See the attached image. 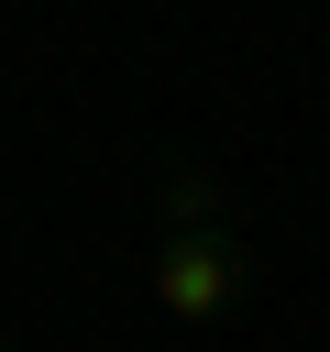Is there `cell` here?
Wrapping results in <instances>:
<instances>
[{"label": "cell", "instance_id": "1", "mask_svg": "<svg viewBox=\"0 0 330 352\" xmlns=\"http://www.w3.org/2000/svg\"><path fill=\"white\" fill-rule=\"evenodd\" d=\"M154 308L176 330H220L242 297H253V242L231 220H187V231H154V264H143Z\"/></svg>", "mask_w": 330, "mask_h": 352}, {"label": "cell", "instance_id": "2", "mask_svg": "<svg viewBox=\"0 0 330 352\" xmlns=\"http://www.w3.org/2000/svg\"><path fill=\"white\" fill-rule=\"evenodd\" d=\"M154 209H165V231H187V220H231V209H220V187H209L198 165H165V187H154Z\"/></svg>", "mask_w": 330, "mask_h": 352}, {"label": "cell", "instance_id": "3", "mask_svg": "<svg viewBox=\"0 0 330 352\" xmlns=\"http://www.w3.org/2000/svg\"><path fill=\"white\" fill-rule=\"evenodd\" d=\"M0 352H11V341H0Z\"/></svg>", "mask_w": 330, "mask_h": 352}]
</instances>
